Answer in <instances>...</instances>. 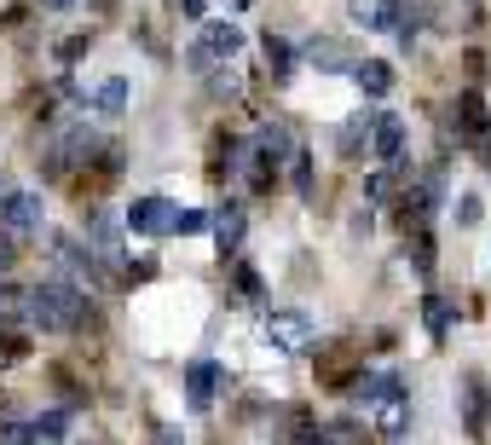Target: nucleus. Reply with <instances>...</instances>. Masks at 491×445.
Wrapping results in <instances>:
<instances>
[{"label": "nucleus", "instance_id": "1", "mask_svg": "<svg viewBox=\"0 0 491 445\" xmlns=\"http://www.w3.org/2000/svg\"><path fill=\"white\" fill-rule=\"evenodd\" d=\"M24 318L29 324H41V330H58V336H70V330H82L87 318H93V307H87V290H75L70 278H46L41 290H29L24 301Z\"/></svg>", "mask_w": 491, "mask_h": 445}, {"label": "nucleus", "instance_id": "2", "mask_svg": "<svg viewBox=\"0 0 491 445\" xmlns=\"http://www.w3.org/2000/svg\"><path fill=\"white\" fill-rule=\"evenodd\" d=\"M237 53H243V29L237 24H209L202 41L185 53V64H191V70H214L220 58H237Z\"/></svg>", "mask_w": 491, "mask_h": 445}, {"label": "nucleus", "instance_id": "3", "mask_svg": "<svg viewBox=\"0 0 491 445\" xmlns=\"http://www.w3.org/2000/svg\"><path fill=\"white\" fill-rule=\"evenodd\" d=\"M173 220H180V203H168V197H133L128 203V232H139V237H168Z\"/></svg>", "mask_w": 491, "mask_h": 445}, {"label": "nucleus", "instance_id": "4", "mask_svg": "<svg viewBox=\"0 0 491 445\" xmlns=\"http://www.w3.org/2000/svg\"><path fill=\"white\" fill-rule=\"evenodd\" d=\"M370 156L382 168L405 163V122L393 116V110H370Z\"/></svg>", "mask_w": 491, "mask_h": 445}, {"label": "nucleus", "instance_id": "5", "mask_svg": "<svg viewBox=\"0 0 491 445\" xmlns=\"http://www.w3.org/2000/svg\"><path fill=\"white\" fill-rule=\"evenodd\" d=\"M457 127H463L468 134V145L480 151V163H491V110H486V99L480 93H463V99H457Z\"/></svg>", "mask_w": 491, "mask_h": 445}, {"label": "nucleus", "instance_id": "6", "mask_svg": "<svg viewBox=\"0 0 491 445\" xmlns=\"http://www.w3.org/2000/svg\"><path fill=\"white\" fill-rule=\"evenodd\" d=\"M0 232H41V197L35 191H6L0 197Z\"/></svg>", "mask_w": 491, "mask_h": 445}, {"label": "nucleus", "instance_id": "7", "mask_svg": "<svg viewBox=\"0 0 491 445\" xmlns=\"http://www.w3.org/2000/svg\"><path fill=\"white\" fill-rule=\"evenodd\" d=\"M266 341H278L283 353H300L312 341V318L307 312H266Z\"/></svg>", "mask_w": 491, "mask_h": 445}, {"label": "nucleus", "instance_id": "8", "mask_svg": "<svg viewBox=\"0 0 491 445\" xmlns=\"http://www.w3.org/2000/svg\"><path fill=\"white\" fill-rule=\"evenodd\" d=\"M214 388H220V364L214 359H197L191 371H185V405L202 417V410L214 405Z\"/></svg>", "mask_w": 491, "mask_h": 445}, {"label": "nucleus", "instance_id": "9", "mask_svg": "<svg viewBox=\"0 0 491 445\" xmlns=\"http://www.w3.org/2000/svg\"><path fill=\"white\" fill-rule=\"evenodd\" d=\"M209 232H214V249L231 254L237 243H243V209H237V203H220L214 220H209Z\"/></svg>", "mask_w": 491, "mask_h": 445}, {"label": "nucleus", "instance_id": "10", "mask_svg": "<svg viewBox=\"0 0 491 445\" xmlns=\"http://www.w3.org/2000/svg\"><path fill=\"white\" fill-rule=\"evenodd\" d=\"M295 151H300V145H295V134H290L283 122H266V127H260V156H266V163H290Z\"/></svg>", "mask_w": 491, "mask_h": 445}, {"label": "nucleus", "instance_id": "11", "mask_svg": "<svg viewBox=\"0 0 491 445\" xmlns=\"http://www.w3.org/2000/svg\"><path fill=\"white\" fill-rule=\"evenodd\" d=\"M353 82H358V93H370V99H382V93L393 87V70H388L382 58H364L358 70H353Z\"/></svg>", "mask_w": 491, "mask_h": 445}, {"label": "nucleus", "instance_id": "12", "mask_svg": "<svg viewBox=\"0 0 491 445\" xmlns=\"http://www.w3.org/2000/svg\"><path fill=\"white\" fill-rule=\"evenodd\" d=\"M58 249H64V261H70V266H75V272H82V278L104 283V266H99V254H93V249H82V243H75V237H58Z\"/></svg>", "mask_w": 491, "mask_h": 445}, {"label": "nucleus", "instance_id": "13", "mask_svg": "<svg viewBox=\"0 0 491 445\" xmlns=\"http://www.w3.org/2000/svg\"><path fill=\"white\" fill-rule=\"evenodd\" d=\"M463 410H468V434H486V410H491L486 381H468V388H463Z\"/></svg>", "mask_w": 491, "mask_h": 445}, {"label": "nucleus", "instance_id": "14", "mask_svg": "<svg viewBox=\"0 0 491 445\" xmlns=\"http://www.w3.org/2000/svg\"><path fill=\"white\" fill-rule=\"evenodd\" d=\"M319 445H370V428L364 422H329L319 434Z\"/></svg>", "mask_w": 491, "mask_h": 445}, {"label": "nucleus", "instance_id": "15", "mask_svg": "<svg viewBox=\"0 0 491 445\" xmlns=\"http://www.w3.org/2000/svg\"><path fill=\"white\" fill-rule=\"evenodd\" d=\"M64 428H70V410H46V417L29 422V434H35L41 445H58V440H64Z\"/></svg>", "mask_w": 491, "mask_h": 445}, {"label": "nucleus", "instance_id": "16", "mask_svg": "<svg viewBox=\"0 0 491 445\" xmlns=\"http://www.w3.org/2000/svg\"><path fill=\"white\" fill-rule=\"evenodd\" d=\"M99 110L104 116H122V110H128V82H122V75H110V82L99 87Z\"/></svg>", "mask_w": 491, "mask_h": 445}, {"label": "nucleus", "instance_id": "17", "mask_svg": "<svg viewBox=\"0 0 491 445\" xmlns=\"http://www.w3.org/2000/svg\"><path fill=\"white\" fill-rule=\"evenodd\" d=\"M427 336H434V341H446L451 336V307H446V301H439V295H427Z\"/></svg>", "mask_w": 491, "mask_h": 445}, {"label": "nucleus", "instance_id": "18", "mask_svg": "<svg viewBox=\"0 0 491 445\" xmlns=\"http://www.w3.org/2000/svg\"><path fill=\"white\" fill-rule=\"evenodd\" d=\"M266 64H272L278 75H290V70H295V46L278 41V35H266Z\"/></svg>", "mask_w": 491, "mask_h": 445}, {"label": "nucleus", "instance_id": "19", "mask_svg": "<svg viewBox=\"0 0 491 445\" xmlns=\"http://www.w3.org/2000/svg\"><path fill=\"white\" fill-rule=\"evenodd\" d=\"M237 295H243V301H266V283H260L255 266H237Z\"/></svg>", "mask_w": 491, "mask_h": 445}, {"label": "nucleus", "instance_id": "20", "mask_svg": "<svg viewBox=\"0 0 491 445\" xmlns=\"http://www.w3.org/2000/svg\"><path fill=\"white\" fill-rule=\"evenodd\" d=\"M290 163H295V197H312V156H307V151H295Z\"/></svg>", "mask_w": 491, "mask_h": 445}, {"label": "nucleus", "instance_id": "21", "mask_svg": "<svg viewBox=\"0 0 491 445\" xmlns=\"http://www.w3.org/2000/svg\"><path fill=\"white\" fill-rule=\"evenodd\" d=\"M410 261H417L422 272L434 266V237H427V232H417V237H410Z\"/></svg>", "mask_w": 491, "mask_h": 445}, {"label": "nucleus", "instance_id": "22", "mask_svg": "<svg viewBox=\"0 0 491 445\" xmlns=\"http://www.w3.org/2000/svg\"><path fill=\"white\" fill-rule=\"evenodd\" d=\"M173 232H185V237L209 232V214H197V209H180V220H173Z\"/></svg>", "mask_w": 491, "mask_h": 445}, {"label": "nucleus", "instance_id": "23", "mask_svg": "<svg viewBox=\"0 0 491 445\" xmlns=\"http://www.w3.org/2000/svg\"><path fill=\"white\" fill-rule=\"evenodd\" d=\"M0 445H35L29 422H0Z\"/></svg>", "mask_w": 491, "mask_h": 445}, {"label": "nucleus", "instance_id": "24", "mask_svg": "<svg viewBox=\"0 0 491 445\" xmlns=\"http://www.w3.org/2000/svg\"><path fill=\"white\" fill-rule=\"evenodd\" d=\"M364 197H370V203L388 197V173H370V180H364Z\"/></svg>", "mask_w": 491, "mask_h": 445}, {"label": "nucleus", "instance_id": "25", "mask_svg": "<svg viewBox=\"0 0 491 445\" xmlns=\"http://www.w3.org/2000/svg\"><path fill=\"white\" fill-rule=\"evenodd\" d=\"M87 53V35H70L64 46H58V58H82Z\"/></svg>", "mask_w": 491, "mask_h": 445}, {"label": "nucleus", "instance_id": "26", "mask_svg": "<svg viewBox=\"0 0 491 445\" xmlns=\"http://www.w3.org/2000/svg\"><path fill=\"white\" fill-rule=\"evenodd\" d=\"M457 220H463V226H474V220H480V197H463V209H457Z\"/></svg>", "mask_w": 491, "mask_h": 445}, {"label": "nucleus", "instance_id": "27", "mask_svg": "<svg viewBox=\"0 0 491 445\" xmlns=\"http://www.w3.org/2000/svg\"><path fill=\"white\" fill-rule=\"evenodd\" d=\"M12 254H18L12 249V232H0V266H12Z\"/></svg>", "mask_w": 491, "mask_h": 445}, {"label": "nucleus", "instance_id": "28", "mask_svg": "<svg viewBox=\"0 0 491 445\" xmlns=\"http://www.w3.org/2000/svg\"><path fill=\"white\" fill-rule=\"evenodd\" d=\"M185 6V18H202V12H209V0H180Z\"/></svg>", "mask_w": 491, "mask_h": 445}, {"label": "nucleus", "instance_id": "29", "mask_svg": "<svg viewBox=\"0 0 491 445\" xmlns=\"http://www.w3.org/2000/svg\"><path fill=\"white\" fill-rule=\"evenodd\" d=\"M156 445H180V434H173V428H156Z\"/></svg>", "mask_w": 491, "mask_h": 445}, {"label": "nucleus", "instance_id": "30", "mask_svg": "<svg viewBox=\"0 0 491 445\" xmlns=\"http://www.w3.org/2000/svg\"><path fill=\"white\" fill-rule=\"evenodd\" d=\"M41 6H46V12H70L75 0H41Z\"/></svg>", "mask_w": 491, "mask_h": 445}, {"label": "nucleus", "instance_id": "31", "mask_svg": "<svg viewBox=\"0 0 491 445\" xmlns=\"http://www.w3.org/2000/svg\"><path fill=\"white\" fill-rule=\"evenodd\" d=\"M93 6H99V12H110V6H116V0H93Z\"/></svg>", "mask_w": 491, "mask_h": 445}]
</instances>
